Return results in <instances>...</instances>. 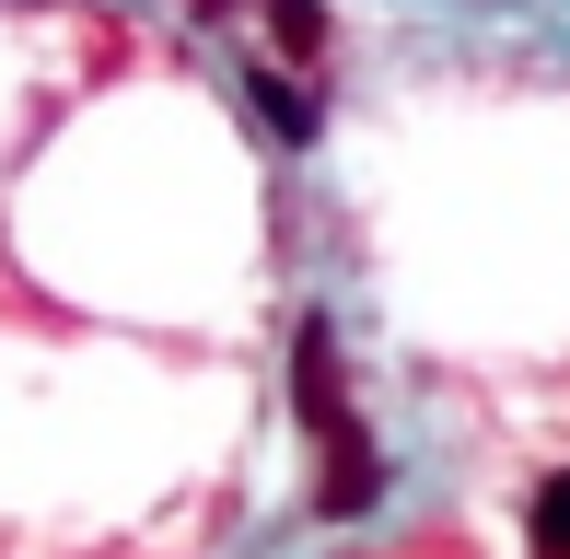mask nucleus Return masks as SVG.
<instances>
[{
	"label": "nucleus",
	"instance_id": "nucleus-5",
	"mask_svg": "<svg viewBox=\"0 0 570 559\" xmlns=\"http://www.w3.org/2000/svg\"><path fill=\"white\" fill-rule=\"evenodd\" d=\"M187 12H198V23H233V0H187Z\"/></svg>",
	"mask_w": 570,
	"mask_h": 559
},
{
	"label": "nucleus",
	"instance_id": "nucleus-1",
	"mask_svg": "<svg viewBox=\"0 0 570 559\" xmlns=\"http://www.w3.org/2000/svg\"><path fill=\"white\" fill-rule=\"evenodd\" d=\"M292 420L315 431V524H361L384 490H396V467H384V443L350 420V362H338V315H303L292 326Z\"/></svg>",
	"mask_w": 570,
	"mask_h": 559
},
{
	"label": "nucleus",
	"instance_id": "nucleus-3",
	"mask_svg": "<svg viewBox=\"0 0 570 559\" xmlns=\"http://www.w3.org/2000/svg\"><path fill=\"white\" fill-rule=\"evenodd\" d=\"M256 23H268V47H279L292 70H315L326 36H338V23H326V0H256Z\"/></svg>",
	"mask_w": 570,
	"mask_h": 559
},
{
	"label": "nucleus",
	"instance_id": "nucleus-2",
	"mask_svg": "<svg viewBox=\"0 0 570 559\" xmlns=\"http://www.w3.org/2000/svg\"><path fill=\"white\" fill-rule=\"evenodd\" d=\"M245 106H256V129H279V151H303V140H315L326 129V106H315V82H303V70H245Z\"/></svg>",
	"mask_w": 570,
	"mask_h": 559
},
{
	"label": "nucleus",
	"instance_id": "nucleus-4",
	"mask_svg": "<svg viewBox=\"0 0 570 559\" xmlns=\"http://www.w3.org/2000/svg\"><path fill=\"white\" fill-rule=\"evenodd\" d=\"M524 559H570V467L535 478V501H524Z\"/></svg>",
	"mask_w": 570,
	"mask_h": 559
}]
</instances>
